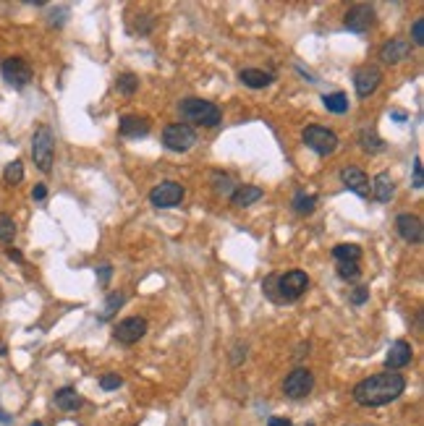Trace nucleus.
<instances>
[{"label":"nucleus","instance_id":"nucleus-1","mask_svg":"<svg viewBox=\"0 0 424 426\" xmlns=\"http://www.w3.org/2000/svg\"><path fill=\"white\" fill-rule=\"evenodd\" d=\"M406 390V379L401 372H382L375 377L361 379L354 387V400L364 408H377V405H388L398 400Z\"/></svg>","mask_w":424,"mask_h":426},{"label":"nucleus","instance_id":"nucleus-2","mask_svg":"<svg viewBox=\"0 0 424 426\" xmlns=\"http://www.w3.org/2000/svg\"><path fill=\"white\" fill-rule=\"evenodd\" d=\"M178 113L184 118L181 123H186V126L215 128L223 120V110L215 102H207V100H199V97H186V100H181Z\"/></svg>","mask_w":424,"mask_h":426},{"label":"nucleus","instance_id":"nucleus-3","mask_svg":"<svg viewBox=\"0 0 424 426\" xmlns=\"http://www.w3.org/2000/svg\"><path fill=\"white\" fill-rule=\"evenodd\" d=\"M32 157L34 165L42 173L53 171V160H55V139L53 131L47 126H40L32 136Z\"/></svg>","mask_w":424,"mask_h":426},{"label":"nucleus","instance_id":"nucleus-4","mask_svg":"<svg viewBox=\"0 0 424 426\" xmlns=\"http://www.w3.org/2000/svg\"><path fill=\"white\" fill-rule=\"evenodd\" d=\"M301 139H304V144L309 150L317 152V155H322V157H327V155H333V152L338 150L336 131H330V128H325V126H317V123L306 126Z\"/></svg>","mask_w":424,"mask_h":426},{"label":"nucleus","instance_id":"nucleus-5","mask_svg":"<svg viewBox=\"0 0 424 426\" xmlns=\"http://www.w3.org/2000/svg\"><path fill=\"white\" fill-rule=\"evenodd\" d=\"M309 288V277L301 269H291L285 275H278V296H281L283 303L288 301H299Z\"/></svg>","mask_w":424,"mask_h":426},{"label":"nucleus","instance_id":"nucleus-6","mask_svg":"<svg viewBox=\"0 0 424 426\" xmlns=\"http://www.w3.org/2000/svg\"><path fill=\"white\" fill-rule=\"evenodd\" d=\"M312 387H315V374L304 369V366H296L283 382V395L291 397V400H301V397L312 393Z\"/></svg>","mask_w":424,"mask_h":426},{"label":"nucleus","instance_id":"nucleus-7","mask_svg":"<svg viewBox=\"0 0 424 426\" xmlns=\"http://www.w3.org/2000/svg\"><path fill=\"white\" fill-rule=\"evenodd\" d=\"M163 144L171 152H189L196 144V131L186 123H171L163 131Z\"/></svg>","mask_w":424,"mask_h":426},{"label":"nucleus","instance_id":"nucleus-8","mask_svg":"<svg viewBox=\"0 0 424 426\" xmlns=\"http://www.w3.org/2000/svg\"><path fill=\"white\" fill-rule=\"evenodd\" d=\"M184 196H186V189L181 183L165 181L150 191V202H152L157 210H171V207H178V204L184 202Z\"/></svg>","mask_w":424,"mask_h":426},{"label":"nucleus","instance_id":"nucleus-9","mask_svg":"<svg viewBox=\"0 0 424 426\" xmlns=\"http://www.w3.org/2000/svg\"><path fill=\"white\" fill-rule=\"evenodd\" d=\"M372 24H375V8L367 6V3H356V6H351V8L346 11V16H343V26L354 34L370 32Z\"/></svg>","mask_w":424,"mask_h":426},{"label":"nucleus","instance_id":"nucleus-10","mask_svg":"<svg viewBox=\"0 0 424 426\" xmlns=\"http://www.w3.org/2000/svg\"><path fill=\"white\" fill-rule=\"evenodd\" d=\"M0 74L6 79V84L13 86V89H24V86L32 81V68H29V63L22 61V58H8V61H3Z\"/></svg>","mask_w":424,"mask_h":426},{"label":"nucleus","instance_id":"nucleus-11","mask_svg":"<svg viewBox=\"0 0 424 426\" xmlns=\"http://www.w3.org/2000/svg\"><path fill=\"white\" fill-rule=\"evenodd\" d=\"M147 335V320H141V317H126V320H120L116 324V330H113V338L123 345H131V342H139L141 338Z\"/></svg>","mask_w":424,"mask_h":426},{"label":"nucleus","instance_id":"nucleus-12","mask_svg":"<svg viewBox=\"0 0 424 426\" xmlns=\"http://www.w3.org/2000/svg\"><path fill=\"white\" fill-rule=\"evenodd\" d=\"M395 228H398V235H401L406 244H411V246L422 244L424 225H422V220H419L416 214H409V212L398 214V217H395Z\"/></svg>","mask_w":424,"mask_h":426},{"label":"nucleus","instance_id":"nucleus-13","mask_svg":"<svg viewBox=\"0 0 424 426\" xmlns=\"http://www.w3.org/2000/svg\"><path fill=\"white\" fill-rule=\"evenodd\" d=\"M380 81H382L380 68H375V65H364V68H359V71H356V76H354L356 95H359V97H372L375 92H377Z\"/></svg>","mask_w":424,"mask_h":426},{"label":"nucleus","instance_id":"nucleus-14","mask_svg":"<svg viewBox=\"0 0 424 426\" xmlns=\"http://www.w3.org/2000/svg\"><path fill=\"white\" fill-rule=\"evenodd\" d=\"M118 131L120 136L126 139H141L152 131V123H150V118L144 116H123L118 123Z\"/></svg>","mask_w":424,"mask_h":426},{"label":"nucleus","instance_id":"nucleus-15","mask_svg":"<svg viewBox=\"0 0 424 426\" xmlns=\"http://www.w3.org/2000/svg\"><path fill=\"white\" fill-rule=\"evenodd\" d=\"M340 178H343L348 191H354L356 196H370V175L361 168H343Z\"/></svg>","mask_w":424,"mask_h":426},{"label":"nucleus","instance_id":"nucleus-16","mask_svg":"<svg viewBox=\"0 0 424 426\" xmlns=\"http://www.w3.org/2000/svg\"><path fill=\"white\" fill-rule=\"evenodd\" d=\"M411 345L406 340H395L391 345V351H388V356H385V366H388V372H398V369H403L406 363H411Z\"/></svg>","mask_w":424,"mask_h":426},{"label":"nucleus","instance_id":"nucleus-17","mask_svg":"<svg viewBox=\"0 0 424 426\" xmlns=\"http://www.w3.org/2000/svg\"><path fill=\"white\" fill-rule=\"evenodd\" d=\"M409 55H411V42H409V40H391V42L382 45V50H380V58L391 65L406 61Z\"/></svg>","mask_w":424,"mask_h":426},{"label":"nucleus","instance_id":"nucleus-18","mask_svg":"<svg viewBox=\"0 0 424 426\" xmlns=\"http://www.w3.org/2000/svg\"><path fill=\"white\" fill-rule=\"evenodd\" d=\"M372 196L377 199L380 204H388L393 199V194H395V181H393L391 173H380L370 186Z\"/></svg>","mask_w":424,"mask_h":426},{"label":"nucleus","instance_id":"nucleus-19","mask_svg":"<svg viewBox=\"0 0 424 426\" xmlns=\"http://www.w3.org/2000/svg\"><path fill=\"white\" fill-rule=\"evenodd\" d=\"M241 84L249 86V89H265V86H270L275 81V76L270 71H262V68H244L239 74Z\"/></svg>","mask_w":424,"mask_h":426},{"label":"nucleus","instance_id":"nucleus-20","mask_svg":"<svg viewBox=\"0 0 424 426\" xmlns=\"http://www.w3.org/2000/svg\"><path fill=\"white\" fill-rule=\"evenodd\" d=\"M55 408H61V411H79L81 405H84V397L74 390V387H63V390H58L53 397Z\"/></svg>","mask_w":424,"mask_h":426},{"label":"nucleus","instance_id":"nucleus-21","mask_svg":"<svg viewBox=\"0 0 424 426\" xmlns=\"http://www.w3.org/2000/svg\"><path fill=\"white\" fill-rule=\"evenodd\" d=\"M262 199V189L260 186H239L233 196H230V202L236 204V207H251L254 202H260Z\"/></svg>","mask_w":424,"mask_h":426},{"label":"nucleus","instance_id":"nucleus-22","mask_svg":"<svg viewBox=\"0 0 424 426\" xmlns=\"http://www.w3.org/2000/svg\"><path fill=\"white\" fill-rule=\"evenodd\" d=\"M291 207H294L296 214H312L317 207V196L315 194H306V191H296Z\"/></svg>","mask_w":424,"mask_h":426},{"label":"nucleus","instance_id":"nucleus-23","mask_svg":"<svg viewBox=\"0 0 424 426\" xmlns=\"http://www.w3.org/2000/svg\"><path fill=\"white\" fill-rule=\"evenodd\" d=\"M212 186H215V194L218 196H233V191H236V183H233V178H230L228 173H212Z\"/></svg>","mask_w":424,"mask_h":426},{"label":"nucleus","instance_id":"nucleus-24","mask_svg":"<svg viewBox=\"0 0 424 426\" xmlns=\"http://www.w3.org/2000/svg\"><path fill=\"white\" fill-rule=\"evenodd\" d=\"M333 256H336L338 262H359L361 248L356 244H338L333 248Z\"/></svg>","mask_w":424,"mask_h":426},{"label":"nucleus","instance_id":"nucleus-25","mask_svg":"<svg viewBox=\"0 0 424 426\" xmlns=\"http://www.w3.org/2000/svg\"><path fill=\"white\" fill-rule=\"evenodd\" d=\"M322 105L330 110V113H346L348 110V97L343 95V92H333V95H325L322 97Z\"/></svg>","mask_w":424,"mask_h":426},{"label":"nucleus","instance_id":"nucleus-26","mask_svg":"<svg viewBox=\"0 0 424 426\" xmlns=\"http://www.w3.org/2000/svg\"><path fill=\"white\" fill-rule=\"evenodd\" d=\"M116 89H118L123 97H134V95H136V89H139V76L120 74L118 81H116Z\"/></svg>","mask_w":424,"mask_h":426},{"label":"nucleus","instance_id":"nucleus-27","mask_svg":"<svg viewBox=\"0 0 424 426\" xmlns=\"http://www.w3.org/2000/svg\"><path fill=\"white\" fill-rule=\"evenodd\" d=\"M3 181L8 183V186H19L24 181V165L22 160H13L6 165V171H3Z\"/></svg>","mask_w":424,"mask_h":426},{"label":"nucleus","instance_id":"nucleus-28","mask_svg":"<svg viewBox=\"0 0 424 426\" xmlns=\"http://www.w3.org/2000/svg\"><path fill=\"white\" fill-rule=\"evenodd\" d=\"M123 301H126V296L123 293H110L108 299H105V309L100 311V322H108L116 311L123 306Z\"/></svg>","mask_w":424,"mask_h":426},{"label":"nucleus","instance_id":"nucleus-29","mask_svg":"<svg viewBox=\"0 0 424 426\" xmlns=\"http://www.w3.org/2000/svg\"><path fill=\"white\" fill-rule=\"evenodd\" d=\"M338 277H343V280H356L361 275V269L356 262H338Z\"/></svg>","mask_w":424,"mask_h":426},{"label":"nucleus","instance_id":"nucleus-30","mask_svg":"<svg viewBox=\"0 0 424 426\" xmlns=\"http://www.w3.org/2000/svg\"><path fill=\"white\" fill-rule=\"evenodd\" d=\"M16 238V225H13L11 217H0V241L3 244H11Z\"/></svg>","mask_w":424,"mask_h":426},{"label":"nucleus","instance_id":"nucleus-31","mask_svg":"<svg viewBox=\"0 0 424 426\" xmlns=\"http://www.w3.org/2000/svg\"><path fill=\"white\" fill-rule=\"evenodd\" d=\"M361 147H364L367 152H380L385 144H382V139L377 136L375 131H372V134H367V131H364V134H361Z\"/></svg>","mask_w":424,"mask_h":426},{"label":"nucleus","instance_id":"nucleus-32","mask_svg":"<svg viewBox=\"0 0 424 426\" xmlns=\"http://www.w3.org/2000/svg\"><path fill=\"white\" fill-rule=\"evenodd\" d=\"M262 290H265V296L270 301H275V303H283L281 296H278V275H270L265 283H262Z\"/></svg>","mask_w":424,"mask_h":426},{"label":"nucleus","instance_id":"nucleus-33","mask_svg":"<svg viewBox=\"0 0 424 426\" xmlns=\"http://www.w3.org/2000/svg\"><path fill=\"white\" fill-rule=\"evenodd\" d=\"M348 299H351V303H354V306H364V303H367V299H370V288H367V285H356V288L351 290V296H348Z\"/></svg>","mask_w":424,"mask_h":426},{"label":"nucleus","instance_id":"nucleus-34","mask_svg":"<svg viewBox=\"0 0 424 426\" xmlns=\"http://www.w3.org/2000/svg\"><path fill=\"white\" fill-rule=\"evenodd\" d=\"M123 379H120L118 374H105V377H100V387L105 390V393H113V390H118Z\"/></svg>","mask_w":424,"mask_h":426},{"label":"nucleus","instance_id":"nucleus-35","mask_svg":"<svg viewBox=\"0 0 424 426\" xmlns=\"http://www.w3.org/2000/svg\"><path fill=\"white\" fill-rule=\"evenodd\" d=\"M422 186H424V175H422V160L416 157L414 160V189L416 191H422Z\"/></svg>","mask_w":424,"mask_h":426},{"label":"nucleus","instance_id":"nucleus-36","mask_svg":"<svg viewBox=\"0 0 424 426\" xmlns=\"http://www.w3.org/2000/svg\"><path fill=\"white\" fill-rule=\"evenodd\" d=\"M411 37H414V45H424V22L416 19L411 26Z\"/></svg>","mask_w":424,"mask_h":426},{"label":"nucleus","instance_id":"nucleus-37","mask_svg":"<svg viewBox=\"0 0 424 426\" xmlns=\"http://www.w3.org/2000/svg\"><path fill=\"white\" fill-rule=\"evenodd\" d=\"M110 272H113V267H110V265H100V269H97V277H100V283H102V285H108Z\"/></svg>","mask_w":424,"mask_h":426},{"label":"nucleus","instance_id":"nucleus-38","mask_svg":"<svg viewBox=\"0 0 424 426\" xmlns=\"http://www.w3.org/2000/svg\"><path fill=\"white\" fill-rule=\"evenodd\" d=\"M45 196H47V189H45L42 183H37V186H34V189H32V199H37V202H42Z\"/></svg>","mask_w":424,"mask_h":426},{"label":"nucleus","instance_id":"nucleus-39","mask_svg":"<svg viewBox=\"0 0 424 426\" xmlns=\"http://www.w3.org/2000/svg\"><path fill=\"white\" fill-rule=\"evenodd\" d=\"M267 426H294V424H291L288 418H278V416H275V418H270V424Z\"/></svg>","mask_w":424,"mask_h":426},{"label":"nucleus","instance_id":"nucleus-40","mask_svg":"<svg viewBox=\"0 0 424 426\" xmlns=\"http://www.w3.org/2000/svg\"><path fill=\"white\" fill-rule=\"evenodd\" d=\"M8 256H11L13 262H24V256H22V251H16V248H11V251H8Z\"/></svg>","mask_w":424,"mask_h":426},{"label":"nucleus","instance_id":"nucleus-41","mask_svg":"<svg viewBox=\"0 0 424 426\" xmlns=\"http://www.w3.org/2000/svg\"><path fill=\"white\" fill-rule=\"evenodd\" d=\"M8 421H11V416H8L6 411H3V408H0V424H8Z\"/></svg>","mask_w":424,"mask_h":426},{"label":"nucleus","instance_id":"nucleus-42","mask_svg":"<svg viewBox=\"0 0 424 426\" xmlns=\"http://www.w3.org/2000/svg\"><path fill=\"white\" fill-rule=\"evenodd\" d=\"M393 118H395L398 123H403V120H406V116H403V113H393Z\"/></svg>","mask_w":424,"mask_h":426},{"label":"nucleus","instance_id":"nucleus-43","mask_svg":"<svg viewBox=\"0 0 424 426\" xmlns=\"http://www.w3.org/2000/svg\"><path fill=\"white\" fill-rule=\"evenodd\" d=\"M6 351H8V348H6V342H0V356H6Z\"/></svg>","mask_w":424,"mask_h":426},{"label":"nucleus","instance_id":"nucleus-44","mask_svg":"<svg viewBox=\"0 0 424 426\" xmlns=\"http://www.w3.org/2000/svg\"><path fill=\"white\" fill-rule=\"evenodd\" d=\"M32 426H42V424H40V421H34V424Z\"/></svg>","mask_w":424,"mask_h":426},{"label":"nucleus","instance_id":"nucleus-45","mask_svg":"<svg viewBox=\"0 0 424 426\" xmlns=\"http://www.w3.org/2000/svg\"><path fill=\"white\" fill-rule=\"evenodd\" d=\"M304 426H315V424H304Z\"/></svg>","mask_w":424,"mask_h":426}]
</instances>
